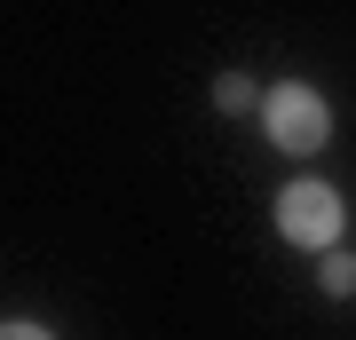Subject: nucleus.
I'll list each match as a JSON object with an SVG mask.
<instances>
[{"instance_id":"1","label":"nucleus","mask_w":356,"mask_h":340,"mask_svg":"<svg viewBox=\"0 0 356 340\" xmlns=\"http://www.w3.org/2000/svg\"><path fill=\"white\" fill-rule=\"evenodd\" d=\"M261 135L269 151L285 159H317L332 143V103L325 88H309V79H277V88H261Z\"/></svg>"},{"instance_id":"2","label":"nucleus","mask_w":356,"mask_h":340,"mask_svg":"<svg viewBox=\"0 0 356 340\" xmlns=\"http://www.w3.org/2000/svg\"><path fill=\"white\" fill-rule=\"evenodd\" d=\"M277 238L285 245H301V253H332L341 245V229H348V198L332 182H317V175H301V182H285L277 190Z\"/></svg>"},{"instance_id":"3","label":"nucleus","mask_w":356,"mask_h":340,"mask_svg":"<svg viewBox=\"0 0 356 340\" xmlns=\"http://www.w3.org/2000/svg\"><path fill=\"white\" fill-rule=\"evenodd\" d=\"M214 111H222V119H238V111H261V88H254L245 72H222V79H214Z\"/></svg>"},{"instance_id":"4","label":"nucleus","mask_w":356,"mask_h":340,"mask_svg":"<svg viewBox=\"0 0 356 340\" xmlns=\"http://www.w3.org/2000/svg\"><path fill=\"white\" fill-rule=\"evenodd\" d=\"M317 285L332 293V301H348V293H356V253H341V245H332L325 261H317Z\"/></svg>"},{"instance_id":"5","label":"nucleus","mask_w":356,"mask_h":340,"mask_svg":"<svg viewBox=\"0 0 356 340\" xmlns=\"http://www.w3.org/2000/svg\"><path fill=\"white\" fill-rule=\"evenodd\" d=\"M0 340H56L40 316H0Z\"/></svg>"}]
</instances>
